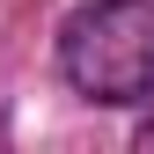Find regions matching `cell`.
Instances as JSON below:
<instances>
[{
    "instance_id": "1",
    "label": "cell",
    "mask_w": 154,
    "mask_h": 154,
    "mask_svg": "<svg viewBox=\"0 0 154 154\" xmlns=\"http://www.w3.org/2000/svg\"><path fill=\"white\" fill-rule=\"evenodd\" d=\"M59 73L88 103H147L154 95V0H88L59 22Z\"/></svg>"
},
{
    "instance_id": "2",
    "label": "cell",
    "mask_w": 154,
    "mask_h": 154,
    "mask_svg": "<svg viewBox=\"0 0 154 154\" xmlns=\"http://www.w3.org/2000/svg\"><path fill=\"white\" fill-rule=\"evenodd\" d=\"M132 147H140V154H154V118H147L140 132H132Z\"/></svg>"
}]
</instances>
